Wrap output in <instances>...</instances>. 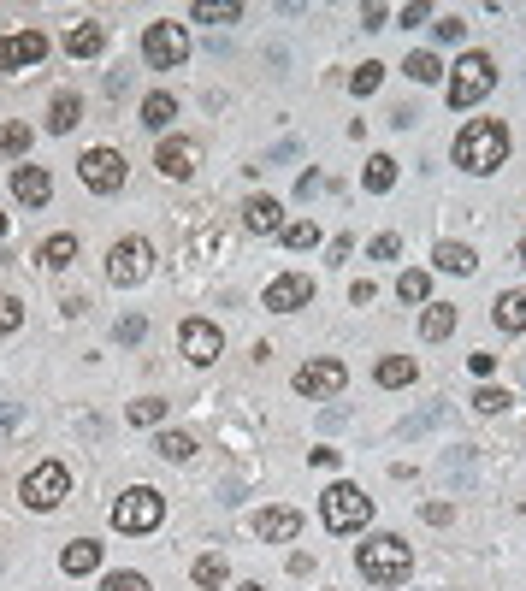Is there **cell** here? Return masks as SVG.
I'll return each mask as SVG.
<instances>
[{"label": "cell", "instance_id": "6da1fadb", "mask_svg": "<svg viewBox=\"0 0 526 591\" xmlns=\"http://www.w3.org/2000/svg\"><path fill=\"white\" fill-rule=\"evenodd\" d=\"M355 568H361V580H373V586H402L408 568H414V550H408L396 532H379V538H367V544L355 550Z\"/></svg>", "mask_w": 526, "mask_h": 591}, {"label": "cell", "instance_id": "7a4b0ae2", "mask_svg": "<svg viewBox=\"0 0 526 591\" xmlns=\"http://www.w3.org/2000/svg\"><path fill=\"white\" fill-rule=\"evenodd\" d=\"M503 160H509V131L497 119H473L456 136V166H467V172H497Z\"/></svg>", "mask_w": 526, "mask_h": 591}, {"label": "cell", "instance_id": "3957f363", "mask_svg": "<svg viewBox=\"0 0 526 591\" xmlns=\"http://www.w3.org/2000/svg\"><path fill=\"white\" fill-rule=\"evenodd\" d=\"M320 521H326V532H361V526L373 521V497L361 485L337 479L326 497H320Z\"/></svg>", "mask_w": 526, "mask_h": 591}, {"label": "cell", "instance_id": "277c9868", "mask_svg": "<svg viewBox=\"0 0 526 591\" xmlns=\"http://www.w3.org/2000/svg\"><path fill=\"white\" fill-rule=\"evenodd\" d=\"M142 60H148L154 71H178L184 60H190V30L172 24V18L148 24V30H142Z\"/></svg>", "mask_w": 526, "mask_h": 591}, {"label": "cell", "instance_id": "5b68a950", "mask_svg": "<svg viewBox=\"0 0 526 591\" xmlns=\"http://www.w3.org/2000/svg\"><path fill=\"white\" fill-rule=\"evenodd\" d=\"M160 521H166V497H160L154 485H131V491L113 503V526H119V532H154Z\"/></svg>", "mask_w": 526, "mask_h": 591}, {"label": "cell", "instance_id": "8992f818", "mask_svg": "<svg viewBox=\"0 0 526 591\" xmlns=\"http://www.w3.org/2000/svg\"><path fill=\"white\" fill-rule=\"evenodd\" d=\"M497 83V66L491 54H461L456 60V77H450V107H479Z\"/></svg>", "mask_w": 526, "mask_h": 591}, {"label": "cell", "instance_id": "52a82bcc", "mask_svg": "<svg viewBox=\"0 0 526 591\" xmlns=\"http://www.w3.org/2000/svg\"><path fill=\"white\" fill-rule=\"evenodd\" d=\"M18 491H24V503H30V509H60V503H66V491H71L66 461H42V467H30Z\"/></svg>", "mask_w": 526, "mask_h": 591}, {"label": "cell", "instance_id": "ba28073f", "mask_svg": "<svg viewBox=\"0 0 526 591\" xmlns=\"http://www.w3.org/2000/svg\"><path fill=\"white\" fill-rule=\"evenodd\" d=\"M148 266H154L148 237H119V243H113V255H107V278H113L119 290H131V284L148 278Z\"/></svg>", "mask_w": 526, "mask_h": 591}, {"label": "cell", "instance_id": "9c48e42d", "mask_svg": "<svg viewBox=\"0 0 526 591\" xmlns=\"http://www.w3.org/2000/svg\"><path fill=\"white\" fill-rule=\"evenodd\" d=\"M77 178H83L95 196H113V190H125V154H119V148H89V154L77 160Z\"/></svg>", "mask_w": 526, "mask_h": 591}, {"label": "cell", "instance_id": "30bf717a", "mask_svg": "<svg viewBox=\"0 0 526 591\" xmlns=\"http://www.w3.org/2000/svg\"><path fill=\"white\" fill-rule=\"evenodd\" d=\"M48 60V36L42 30H12L0 36V71H30Z\"/></svg>", "mask_w": 526, "mask_h": 591}, {"label": "cell", "instance_id": "8fae6325", "mask_svg": "<svg viewBox=\"0 0 526 591\" xmlns=\"http://www.w3.org/2000/svg\"><path fill=\"white\" fill-rule=\"evenodd\" d=\"M172 184H184V178H196V166H201V142L196 136H166L160 142V160H154Z\"/></svg>", "mask_w": 526, "mask_h": 591}, {"label": "cell", "instance_id": "7c38bea8", "mask_svg": "<svg viewBox=\"0 0 526 591\" xmlns=\"http://www.w3.org/2000/svg\"><path fill=\"white\" fill-rule=\"evenodd\" d=\"M343 385H349V367H343V361H308V367L296 373V391H302V396H314V402L337 396Z\"/></svg>", "mask_w": 526, "mask_h": 591}, {"label": "cell", "instance_id": "4fadbf2b", "mask_svg": "<svg viewBox=\"0 0 526 591\" xmlns=\"http://www.w3.org/2000/svg\"><path fill=\"white\" fill-rule=\"evenodd\" d=\"M178 349H184L196 367H207V361H219L225 337H219V326H213V320H184V326H178Z\"/></svg>", "mask_w": 526, "mask_h": 591}, {"label": "cell", "instance_id": "5bb4252c", "mask_svg": "<svg viewBox=\"0 0 526 591\" xmlns=\"http://www.w3.org/2000/svg\"><path fill=\"white\" fill-rule=\"evenodd\" d=\"M302 302H314V278H308V272H284V278L266 284V308H272V314H290V308H302Z\"/></svg>", "mask_w": 526, "mask_h": 591}, {"label": "cell", "instance_id": "9a60e30c", "mask_svg": "<svg viewBox=\"0 0 526 591\" xmlns=\"http://www.w3.org/2000/svg\"><path fill=\"white\" fill-rule=\"evenodd\" d=\"M243 225H249L255 237H284V207L272 196H249L243 201Z\"/></svg>", "mask_w": 526, "mask_h": 591}, {"label": "cell", "instance_id": "2e32d148", "mask_svg": "<svg viewBox=\"0 0 526 591\" xmlns=\"http://www.w3.org/2000/svg\"><path fill=\"white\" fill-rule=\"evenodd\" d=\"M66 54L71 60H95V54H107V24H95V18L71 24L66 30Z\"/></svg>", "mask_w": 526, "mask_h": 591}, {"label": "cell", "instance_id": "e0dca14e", "mask_svg": "<svg viewBox=\"0 0 526 591\" xmlns=\"http://www.w3.org/2000/svg\"><path fill=\"white\" fill-rule=\"evenodd\" d=\"M12 196L24 201V207H48V196H54V178H48L42 166H18V172H12Z\"/></svg>", "mask_w": 526, "mask_h": 591}, {"label": "cell", "instance_id": "ac0fdd59", "mask_svg": "<svg viewBox=\"0 0 526 591\" xmlns=\"http://www.w3.org/2000/svg\"><path fill=\"white\" fill-rule=\"evenodd\" d=\"M255 532H261L266 544H290V538L302 532V515H296V509H266L261 521H255Z\"/></svg>", "mask_w": 526, "mask_h": 591}, {"label": "cell", "instance_id": "d6986e66", "mask_svg": "<svg viewBox=\"0 0 526 591\" xmlns=\"http://www.w3.org/2000/svg\"><path fill=\"white\" fill-rule=\"evenodd\" d=\"M60 568L66 574H95L101 568V544L95 538H71L66 550H60Z\"/></svg>", "mask_w": 526, "mask_h": 591}, {"label": "cell", "instance_id": "ffe728a7", "mask_svg": "<svg viewBox=\"0 0 526 591\" xmlns=\"http://www.w3.org/2000/svg\"><path fill=\"white\" fill-rule=\"evenodd\" d=\"M373 379H379L385 391H402V385H414V379H420V367H414V355H385V361L373 367Z\"/></svg>", "mask_w": 526, "mask_h": 591}, {"label": "cell", "instance_id": "44dd1931", "mask_svg": "<svg viewBox=\"0 0 526 591\" xmlns=\"http://www.w3.org/2000/svg\"><path fill=\"white\" fill-rule=\"evenodd\" d=\"M77 125H83V101H77L71 89H60V95H54V107H48V131L66 136V131H77Z\"/></svg>", "mask_w": 526, "mask_h": 591}, {"label": "cell", "instance_id": "7402d4cb", "mask_svg": "<svg viewBox=\"0 0 526 591\" xmlns=\"http://www.w3.org/2000/svg\"><path fill=\"white\" fill-rule=\"evenodd\" d=\"M36 261L48 266V272H60V266H71L77 261V231H54L42 249H36Z\"/></svg>", "mask_w": 526, "mask_h": 591}, {"label": "cell", "instance_id": "603a6c76", "mask_svg": "<svg viewBox=\"0 0 526 591\" xmlns=\"http://www.w3.org/2000/svg\"><path fill=\"white\" fill-rule=\"evenodd\" d=\"M491 320H497V331H526V290H503Z\"/></svg>", "mask_w": 526, "mask_h": 591}, {"label": "cell", "instance_id": "cb8c5ba5", "mask_svg": "<svg viewBox=\"0 0 526 591\" xmlns=\"http://www.w3.org/2000/svg\"><path fill=\"white\" fill-rule=\"evenodd\" d=\"M456 308H450V302H426V314H420V337H432V343H438V337H450V331H456Z\"/></svg>", "mask_w": 526, "mask_h": 591}, {"label": "cell", "instance_id": "d4e9b609", "mask_svg": "<svg viewBox=\"0 0 526 591\" xmlns=\"http://www.w3.org/2000/svg\"><path fill=\"white\" fill-rule=\"evenodd\" d=\"M172 119H178V101H172L166 89H154V95L142 101V125H148V131H166Z\"/></svg>", "mask_w": 526, "mask_h": 591}, {"label": "cell", "instance_id": "484cf974", "mask_svg": "<svg viewBox=\"0 0 526 591\" xmlns=\"http://www.w3.org/2000/svg\"><path fill=\"white\" fill-rule=\"evenodd\" d=\"M432 261L444 266V272H456V278H467V272H473V249H467V243H438V249H432Z\"/></svg>", "mask_w": 526, "mask_h": 591}, {"label": "cell", "instance_id": "4316f807", "mask_svg": "<svg viewBox=\"0 0 526 591\" xmlns=\"http://www.w3.org/2000/svg\"><path fill=\"white\" fill-rule=\"evenodd\" d=\"M361 184H367L373 196H385V190L396 184V160H391V154H373V160H367V172H361Z\"/></svg>", "mask_w": 526, "mask_h": 591}, {"label": "cell", "instance_id": "83f0119b", "mask_svg": "<svg viewBox=\"0 0 526 591\" xmlns=\"http://www.w3.org/2000/svg\"><path fill=\"white\" fill-rule=\"evenodd\" d=\"M154 456L160 461H190L196 456V438H190V432H160V438H154Z\"/></svg>", "mask_w": 526, "mask_h": 591}, {"label": "cell", "instance_id": "f1b7e54d", "mask_svg": "<svg viewBox=\"0 0 526 591\" xmlns=\"http://www.w3.org/2000/svg\"><path fill=\"white\" fill-rule=\"evenodd\" d=\"M225 580H231V562H225V556H201V562H196V586L219 591Z\"/></svg>", "mask_w": 526, "mask_h": 591}, {"label": "cell", "instance_id": "f546056e", "mask_svg": "<svg viewBox=\"0 0 526 591\" xmlns=\"http://www.w3.org/2000/svg\"><path fill=\"white\" fill-rule=\"evenodd\" d=\"M438 420H450V402H432L426 414H414V420H402L396 432H402V438H420V432H426V426H438Z\"/></svg>", "mask_w": 526, "mask_h": 591}, {"label": "cell", "instance_id": "4dcf8cb0", "mask_svg": "<svg viewBox=\"0 0 526 591\" xmlns=\"http://www.w3.org/2000/svg\"><path fill=\"white\" fill-rule=\"evenodd\" d=\"M125 420H131V426H160V420H166V402H160V396H142V402H131Z\"/></svg>", "mask_w": 526, "mask_h": 591}, {"label": "cell", "instance_id": "1f68e13d", "mask_svg": "<svg viewBox=\"0 0 526 591\" xmlns=\"http://www.w3.org/2000/svg\"><path fill=\"white\" fill-rule=\"evenodd\" d=\"M396 296H402V302H426V296H432V278H426V272H402V278H396Z\"/></svg>", "mask_w": 526, "mask_h": 591}, {"label": "cell", "instance_id": "d6a6232c", "mask_svg": "<svg viewBox=\"0 0 526 591\" xmlns=\"http://www.w3.org/2000/svg\"><path fill=\"white\" fill-rule=\"evenodd\" d=\"M196 18H201V24H237V18H243V6H231V0H225V6L196 0Z\"/></svg>", "mask_w": 526, "mask_h": 591}, {"label": "cell", "instance_id": "836d02e7", "mask_svg": "<svg viewBox=\"0 0 526 591\" xmlns=\"http://www.w3.org/2000/svg\"><path fill=\"white\" fill-rule=\"evenodd\" d=\"M408 77H414V83H438V77H444L438 54H408Z\"/></svg>", "mask_w": 526, "mask_h": 591}, {"label": "cell", "instance_id": "e575fe53", "mask_svg": "<svg viewBox=\"0 0 526 591\" xmlns=\"http://www.w3.org/2000/svg\"><path fill=\"white\" fill-rule=\"evenodd\" d=\"M0 154H30V125H0Z\"/></svg>", "mask_w": 526, "mask_h": 591}, {"label": "cell", "instance_id": "d590c367", "mask_svg": "<svg viewBox=\"0 0 526 591\" xmlns=\"http://www.w3.org/2000/svg\"><path fill=\"white\" fill-rule=\"evenodd\" d=\"M379 83H385V66H373V60H367V66H361L355 77H349V89H355V95H373Z\"/></svg>", "mask_w": 526, "mask_h": 591}, {"label": "cell", "instance_id": "8d00e7d4", "mask_svg": "<svg viewBox=\"0 0 526 591\" xmlns=\"http://www.w3.org/2000/svg\"><path fill=\"white\" fill-rule=\"evenodd\" d=\"M284 243H290V249H314V243H320V225H308V219H302V225H284Z\"/></svg>", "mask_w": 526, "mask_h": 591}, {"label": "cell", "instance_id": "74e56055", "mask_svg": "<svg viewBox=\"0 0 526 591\" xmlns=\"http://www.w3.org/2000/svg\"><path fill=\"white\" fill-rule=\"evenodd\" d=\"M24 326V302L18 296H0V331H18Z\"/></svg>", "mask_w": 526, "mask_h": 591}, {"label": "cell", "instance_id": "f35d334b", "mask_svg": "<svg viewBox=\"0 0 526 591\" xmlns=\"http://www.w3.org/2000/svg\"><path fill=\"white\" fill-rule=\"evenodd\" d=\"M101 591H148V580H142V574H125V568H119V574H107V580H101Z\"/></svg>", "mask_w": 526, "mask_h": 591}, {"label": "cell", "instance_id": "ab89813d", "mask_svg": "<svg viewBox=\"0 0 526 591\" xmlns=\"http://www.w3.org/2000/svg\"><path fill=\"white\" fill-rule=\"evenodd\" d=\"M432 30H438V42H461V36H467V24H461V12H444V18H438Z\"/></svg>", "mask_w": 526, "mask_h": 591}, {"label": "cell", "instance_id": "60d3db41", "mask_svg": "<svg viewBox=\"0 0 526 591\" xmlns=\"http://www.w3.org/2000/svg\"><path fill=\"white\" fill-rule=\"evenodd\" d=\"M473 408H479V414H503V408H509V391H491V385H485V391L473 396Z\"/></svg>", "mask_w": 526, "mask_h": 591}, {"label": "cell", "instance_id": "b9f144b4", "mask_svg": "<svg viewBox=\"0 0 526 591\" xmlns=\"http://www.w3.org/2000/svg\"><path fill=\"white\" fill-rule=\"evenodd\" d=\"M142 314H131V320H119V326H113V337H119V343H142Z\"/></svg>", "mask_w": 526, "mask_h": 591}, {"label": "cell", "instance_id": "7bdbcfd3", "mask_svg": "<svg viewBox=\"0 0 526 591\" xmlns=\"http://www.w3.org/2000/svg\"><path fill=\"white\" fill-rule=\"evenodd\" d=\"M396 249H402V243H396L391 231H385V237H373V261H396Z\"/></svg>", "mask_w": 526, "mask_h": 591}, {"label": "cell", "instance_id": "ee69618b", "mask_svg": "<svg viewBox=\"0 0 526 591\" xmlns=\"http://www.w3.org/2000/svg\"><path fill=\"white\" fill-rule=\"evenodd\" d=\"M426 18H432V6H426V0H408V6H402V24H426Z\"/></svg>", "mask_w": 526, "mask_h": 591}, {"label": "cell", "instance_id": "f6af8a7d", "mask_svg": "<svg viewBox=\"0 0 526 591\" xmlns=\"http://www.w3.org/2000/svg\"><path fill=\"white\" fill-rule=\"evenodd\" d=\"M420 515H426V521H432V526L456 521V509H450V503H426V509H420Z\"/></svg>", "mask_w": 526, "mask_h": 591}, {"label": "cell", "instance_id": "bcb514c9", "mask_svg": "<svg viewBox=\"0 0 526 591\" xmlns=\"http://www.w3.org/2000/svg\"><path fill=\"white\" fill-rule=\"evenodd\" d=\"M373 296H379V290H373V284H367V278H361V284H355V290H349V302H355V308H367V302H373Z\"/></svg>", "mask_w": 526, "mask_h": 591}, {"label": "cell", "instance_id": "7dc6e473", "mask_svg": "<svg viewBox=\"0 0 526 591\" xmlns=\"http://www.w3.org/2000/svg\"><path fill=\"white\" fill-rule=\"evenodd\" d=\"M467 367H473V373H479V379H491V373H497V355H473V361H467Z\"/></svg>", "mask_w": 526, "mask_h": 591}, {"label": "cell", "instance_id": "c3c4849f", "mask_svg": "<svg viewBox=\"0 0 526 591\" xmlns=\"http://www.w3.org/2000/svg\"><path fill=\"white\" fill-rule=\"evenodd\" d=\"M314 190H320V172H302V178H296V196L308 201V196H314Z\"/></svg>", "mask_w": 526, "mask_h": 591}, {"label": "cell", "instance_id": "681fc988", "mask_svg": "<svg viewBox=\"0 0 526 591\" xmlns=\"http://www.w3.org/2000/svg\"><path fill=\"white\" fill-rule=\"evenodd\" d=\"M12 420H18V408H12V402H0V432H6Z\"/></svg>", "mask_w": 526, "mask_h": 591}, {"label": "cell", "instance_id": "f907efd6", "mask_svg": "<svg viewBox=\"0 0 526 591\" xmlns=\"http://www.w3.org/2000/svg\"><path fill=\"white\" fill-rule=\"evenodd\" d=\"M515 261H521V266H526V243H521V249H515Z\"/></svg>", "mask_w": 526, "mask_h": 591}, {"label": "cell", "instance_id": "816d5d0a", "mask_svg": "<svg viewBox=\"0 0 526 591\" xmlns=\"http://www.w3.org/2000/svg\"><path fill=\"white\" fill-rule=\"evenodd\" d=\"M237 591H266V586H255V580H249V586H237Z\"/></svg>", "mask_w": 526, "mask_h": 591}, {"label": "cell", "instance_id": "f5cc1de1", "mask_svg": "<svg viewBox=\"0 0 526 591\" xmlns=\"http://www.w3.org/2000/svg\"><path fill=\"white\" fill-rule=\"evenodd\" d=\"M0 237H6V213H0Z\"/></svg>", "mask_w": 526, "mask_h": 591}]
</instances>
